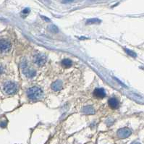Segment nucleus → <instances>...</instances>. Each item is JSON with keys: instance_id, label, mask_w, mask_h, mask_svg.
<instances>
[{"instance_id": "nucleus-5", "label": "nucleus", "mask_w": 144, "mask_h": 144, "mask_svg": "<svg viewBox=\"0 0 144 144\" xmlns=\"http://www.w3.org/2000/svg\"><path fill=\"white\" fill-rule=\"evenodd\" d=\"M130 135H131V130L128 128H123L117 131V135L120 138H128Z\"/></svg>"}, {"instance_id": "nucleus-17", "label": "nucleus", "mask_w": 144, "mask_h": 144, "mask_svg": "<svg viewBox=\"0 0 144 144\" xmlns=\"http://www.w3.org/2000/svg\"><path fill=\"white\" fill-rule=\"evenodd\" d=\"M3 71H4V68H3L2 66H0V74H1V73H2Z\"/></svg>"}, {"instance_id": "nucleus-3", "label": "nucleus", "mask_w": 144, "mask_h": 144, "mask_svg": "<svg viewBox=\"0 0 144 144\" xmlns=\"http://www.w3.org/2000/svg\"><path fill=\"white\" fill-rule=\"evenodd\" d=\"M11 49V44L5 39H1L0 40V52H8Z\"/></svg>"}, {"instance_id": "nucleus-9", "label": "nucleus", "mask_w": 144, "mask_h": 144, "mask_svg": "<svg viewBox=\"0 0 144 144\" xmlns=\"http://www.w3.org/2000/svg\"><path fill=\"white\" fill-rule=\"evenodd\" d=\"M109 106L112 109H117L119 107V101L116 98H111L109 100Z\"/></svg>"}, {"instance_id": "nucleus-10", "label": "nucleus", "mask_w": 144, "mask_h": 144, "mask_svg": "<svg viewBox=\"0 0 144 144\" xmlns=\"http://www.w3.org/2000/svg\"><path fill=\"white\" fill-rule=\"evenodd\" d=\"M83 112L85 114H94L95 113L94 109L93 108V106H85L83 108Z\"/></svg>"}, {"instance_id": "nucleus-8", "label": "nucleus", "mask_w": 144, "mask_h": 144, "mask_svg": "<svg viewBox=\"0 0 144 144\" xmlns=\"http://www.w3.org/2000/svg\"><path fill=\"white\" fill-rule=\"evenodd\" d=\"M52 88L54 91H60L62 88V82L61 80H56L52 85Z\"/></svg>"}, {"instance_id": "nucleus-15", "label": "nucleus", "mask_w": 144, "mask_h": 144, "mask_svg": "<svg viewBox=\"0 0 144 144\" xmlns=\"http://www.w3.org/2000/svg\"><path fill=\"white\" fill-rule=\"evenodd\" d=\"M29 12H30V10L29 9H25L23 11V14H26V15H27V14H28L29 13Z\"/></svg>"}, {"instance_id": "nucleus-18", "label": "nucleus", "mask_w": 144, "mask_h": 144, "mask_svg": "<svg viewBox=\"0 0 144 144\" xmlns=\"http://www.w3.org/2000/svg\"><path fill=\"white\" fill-rule=\"evenodd\" d=\"M131 144H141L140 143H138V142H133V143H132Z\"/></svg>"}, {"instance_id": "nucleus-13", "label": "nucleus", "mask_w": 144, "mask_h": 144, "mask_svg": "<svg viewBox=\"0 0 144 144\" xmlns=\"http://www.w3.org/2000/svg\"><path fill=\"white\" fill-rule=\"evenodd\" d=\"M49 31H51L52 33H58V31H59L57 27H56L55 26H50L49 27Z\"/></svg>"}, {"instance_id": "nucleus-7", "label": "nucleus", "mask_w": 144, "mask_h": 144, "mask_svg": "<svg viewBox=\"0 0 144 144\" xmlns=\"http://www.w3.org/2000/svg\"><path fill=\"white\" fill-rule=\"evenodd\" d=\"M94 96L99 99H103L106 96V93L103 88H96L94 91Z\"/></svg>"}, {"instance_id": "nucleus-12", "label": "nucleus", "mask_w": 144, "mask_h": 144, "mask_svg": "<svg viewBox=\"0 0 144 144\" xmlns=\"http://www.w3.org/2000/svg\"><path fill=\"white\" fill-rule=\"evenodd\" d=\"M101 23V20L97 18H94V19H89L88 20L87 22H86V24H88V25H91V24H99V23Z\"/></svg>"}, {"instance_id": "nucleus-19", "label": "nucleus", "mask_w": 144, "mask_h": 144, "mask_svg": "<svg viewBox=\"0 0 144 144\" xmlns=\"http://www.w3.org/2000/svg\"><path fill=\"white\" fill-rule=\"evenodd\" d=\"M42 18H43L44 19H45L46 20H49V18H45V17H42Z\"/></svg>"}, {"instance_id": "nucleus-16", "label": "nucleus", "mask_w": 144, "mask_h": 144, "mask_svg": "<svg viewBox=\"0 0 144 144\" xmlns=\"http://www.w3.org/2000/svg\"><path fill=\"white\" fill-rule=\"evenodd\" d=\"M6 125H7V123H5V122H1L0 123V126L2 127V128H5Z\"/></svg>"}, {"instance_id": "nucleus-2", "label": "nucleus", "mask_w": 144, "mask_h": 144, "mask_svg": "<svg viewBox=\"0 0 144 144\" xmlns=\"http://www.w3.org/2000/svg\"><path fill=\"white\" fill-rule=\"evenodd\" d=\"M4 92L8 95H12L15 94L18 91V86L17 84L12 82H7L4 84Z\"/></svg>"}, {"instance_id": "nucleus-14", "label": "nucleus", "mask_w": 144, "mask_h": 144, "mask_svg": "<svg viewBox=\"0 0 144 144\" xmlns=\"http://www.w3.org/2000/svg\"><path fill=\"white\" fill-rule=\"evenodd\" d=\"M125 52H126V53L128 54L129 56H131V57H135L137 56V54L134 52H133L132 50H130V49H125Z\"/></svg>"}, {"instance_id": "nucleus-6", "label": "nucleus", "mask_w": 144, "mask_h": 144, "mask_svg": "<svg viewBox=\"0 0 144 144\" xmlns=\"http://www.w3.org/2000/svg\"><path fill=\"white\" fill-rule=\"evenodd\" d=\"M23 72L25 74V75L26 76L27 78H34L35 76H36V72L34 70L28 68V67L23 69Z\"/></svg>"}, {"instance_id": "nucleus-4", "label": "nucleus", "mask_w": 144, "mask_h": 144, "mask_svg": "<svg viewBox=\"0 0 144 144\" xmlns=\"http://www.w3.org/2000/svg\"><path fill=\"white\" fill-rule=\"evenodd\" d=\"M46 61H47V57L44 54H37L34 58V62L38 66L44 65Z\"/></svg>"}, {"instance_id": "nucleus-11", "label": "nucleus", "mask_w": 144, "mask_h": 144, "mask_svg": "<svg viewBox=\"0 0 144 144\" xmlns=\"http://www.w3.org/2000/svg\"><path fill=\"white\" fill-rule=\"evenodd\" d=\"M62 67H64L65 68H69L72 65V61L69 59H65L62 61Z\"/></svg>"}, {"instance_id": "nucleus-1", "label": "nucleus", "mask_w": 144, "mask_h": 144, "mask_svg": "<svg viewBox=\"0 0 144 144\" xmlns=\"http://www.w3.org/2000/svg\"><path fill=\"white\" fill-rule=\"evenodd\" d=\"M28 96L30 99L36 100V99H40L43 95V91L41 88L38 87H32L30 88L28 92H27Z\"/></svg>"}]
</instances>
